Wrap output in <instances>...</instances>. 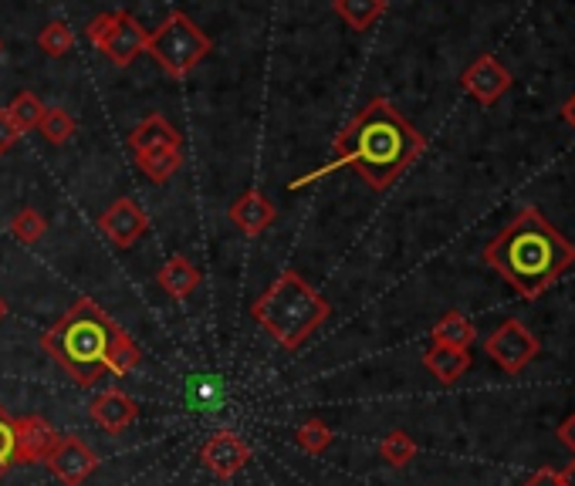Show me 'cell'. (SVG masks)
Listing matches in <instances>:
<instances>
[{"mask_svg":"<svg viewBox=\"0 0 575 486\" xmlns=\"http://www.w3.org/2000/svg\"><path fill=\"white\" fill-rule=\"evenodd\" d=\"M18 432H14V416L0 405V479H4L18 463Z\"/></svg>","mask_w":575,"mask_h":486,"instance_id":"obj_27","label":"cell"},{"mask_svg":"<svg viewBox=\"0 0 575 486\" xmlns=\"http://www.w3.org/2000/svg\"><path fill=\"white\" fill-rule=\"evenodd\" d=\"M332 11L353 31H369L387 14V0H332Z\"/></svg>","mask_w":575,"mask_h":486,"instance_id":"obj_19","label":"cell"},{"mask_svg":"<svg viewBox=\"0 0 575 486\" xmlns=\"http://www.w3.org/2000/svg\"><path fill=\"white\" fill-rule=\"evenodd\" d=\"M37 48H42L48 58H65L74 51V31L65 21H51L37 34Z\"/></svg>","mask_w":575,"mask_h":486,"instance_id":"obj_25","label":"cell"},{"mask_svg":"<svg viewBox=\"0 0 575 486\" xmlns=\"http://www.w3.org/2000/svg\"><path fill=\"white\" fill-rule=\"evenodd\" d=\"M129 149L136 166L146 180L152 183H170L180 170H183V136L173 121H166V115L152 112L146 115L139 126L129 136Z\"/></svg>","mask_w":575,"mask_h":486,"instance_id":"obj_6","label":"cell"},{"mask_svg":"<svg viewBox=\"0 0 575 486\" xmlns=\"http://www.w3.org/2000/svg\"><path fill=\"white\" fill-rule=\"evenodd\" d=\"M430 338H434V345H444V348H471L474 338H478V328L471 324L468 314L447 311V314L434 324Z\"/></svg>","mask_w":575,"mask_h":486,"instance_id":"obj_18","label":"cell"},{"mask_svg":"<svg viewBox=\"0 0 575 486\" xmlns=\"http://www.w3.org/2000/svg\"><path fill=\"white\" fill-rule=\"evenodd\" d=\"M525 486H562V479H559V473H555L552 466H542V470H534V473L525 479Z\"/></svg>","mask_w":575,"mask_h":486,"instance_id":"obj_30","label":"cell"},{"mask_svg":"<svg viewBox=\"0 0 575 486\" xmlns=\"http://www.w3.org/2000/svg\"><path fill=\"white\" fill-rule=\"evenodd\" d=\"M559 479H562V486H575V460L559 473Z\"/></svg>","mask_w":575,"mask_h":486,"instance_id":"obj_33","label":"cell"},{"mask_svg":"<svg viewBox=\"0 0 575 486\" xmlns=\"http://www.w3.org/2000/svg\"><path fill=\"white\" fill-rule=\"evenodd\" d=\"M112 21H115V14H112V11H102V14H95V18L89 21L85 34H89V40H92V45H99V40H102V37L108 34Z\"/></svg>","mask_w":575,"mask_h":486,"instance_id":"obj_29","label":"cell"},{"mask_svg":"<svg viewBox=\"0 0 575 486\" xmlns=\"http://www.w3.org/2000/svg\"><path fill=\"white\" fill-rule=\"evenodd\" d=\"M4 112H8V118L14 121V129H18L21 136H27L31 129H37V121H42V115H45V102L37 99L34 92H18Z\"/></svg>","mask_w":575,"mask_h":486,"instance_id":"obj_21","label":"cell"},{"mask_svg":"<svg viewBox=\"0 0 575 486\" xmlns=\"http://www.w3.org/2000/svg\"><path fill=\"white\" fill-rule=\"evenodd\" d=\"M157 284H160V288H163L173 301H183V298H189V294H194V291L200 288V270H197V264L189 261V257L173 254V257L160 267Z\"/></svg>","mask_w":575,"mask_h":486,"instance_id":"obj_17","label":"cell"},{"mask_svg":"<svg viewBox=\"0 0 575 486\" xmlns=\"http://www.w3.org/2000/svg\"><path fill=\"white\" fill-rule=\"evenodd\" d=\"M559 442H562V445H568V450L575 453V413H572V416H565V423L559 426Z\"/></svg>","mask_w":575,"mask_h":486,"instance_id":"obj_31","label":"cell"},{"mask_svg":"<svg viewBox=\"0 0 575 486\" xmlns=\"http://www.w3.org/2000/svg\"><path fill=\"white\" fill-rule=\"evenodd\" d=\"M139 361H142L139 345L126 332H119L112 342V348H108V358H105V375H129V372L139 369Z\"/></svg>","mask_w":575,"mask_h":486,"instance_id":"obj_20","label":"cell"},{"mask_svg":"<svg viewBox=\"0 0 575 486\" xmlns=\"http://www.w3.org/2000/svg\"><path fill=\"white\" fill-rule=\"evenodd\" d=\"M460 85H464V92L478 105L491 108L497 99H502L511 89V71L502 61H497L494 55H481L464 74H460Z\"/></svg>","mask_w":575,"mask_h":486,"instance_id":"obj_12","label":"cell"},{"mask_svg":"<svg viewBox=\"0 0 575 486\" xmlns=\"http://www.w3.org/2000/svg\"><path fill=\"white\" fill-rule=\"evenodd\" d=\"M424 369L440 382V385H453L468 375L471 369V351L468 348H444V345H430L424 351Z\"/></svg>","mask_w":575,"mask_h":486,"instance_id":"obj_16","label":"cell"},{"mask_svg":"<svg viewBox=\"0 0 575 486\" xmlns=\"http://www.w3.org/2000/svg\"><path fill=\"white\" fill-rule=\"evenodd\" d=\"M332 162L322 170L301 176L291 189L309 186L335 170H356L372 189H390L413 162L427 152V139L419 136L403 112L390 99H369L332 142Z\"/></svg>","mask_w":575,"mask_h":486,"instance_id":"obj_1","label":"cell"},{"mask_svg":"<svg viewBox=\"0 0 575 486\" xmlns=\"http://www.w3.org/2000/svg\"><path fill=\"white\" fill-rule=\"evenodd\" d=\"M210 37L204 27L186 18L183 11H173L157 31L146 34V55H152L173 81H183L186 74H194V68L210 55Z\"/></svg>","mask_w":575,"mask_h":486,"instance_id":"obj_5","label":"cell"},{"mask_svg":"<svg viewBox=\"0 0 575 486\" xmlns=\"http://www.w3.org/2000/svg\"><path fill=\"white\" fill-rule=\"evenodd\" d=\"M484 351L505 375H518V372L528 369L534 358H539L542 342L534 338L518 317H508L484 338Z\"/></svg>","mask_w":575,"mask_h":486,"instance_id":"obj_7","label":"cell"},{"mask_svg":"<svg viewBox=\"0 0 575 486\" xmlns=\"http://www.w3.org/2000/svg\"><path fill=\"white\" fill-rule=\"evenodd\" d=\"M251 317L267 338H275V345L298 351L332 317V304L298 270H281L254 298Z\"/></svg>","mask_w":575,"mask_h":486,"instance_id":"obj_4","label":"cell"},{"mask_svg":"<svg viewBox=\"0 0 575 486\" xmlns=\"http://www.w3.org/2000/svg\"><path fill=\"white\" fill-rule=\"evenodd\" d=\"M227 220L234 223L244 236H261L264 230H272L278 223V207L261 189H248L230 202Z\"/></svg>","mask_w":575,"mask_h":486,"instance_id":"obj_15","label":"cell"},{"mask_svg":"<svg viewBox=\"0 0 575 486\" xmlns=\"http://www.w3.org/2000/svg\"><path fill=\"white\" fill-rule=\"evenodd\" d=\"M484 264L497 277H505L521 298L534 301L575 264V247L542 217L539 207H525L484 247Z\"/></svg>","mask_w":575,"mask_h":486,"instance_id":"obj_2","label":"cell"},{"mask_svg":"<svg viewBox=\"0 0 575 486\" xmlns=\"http://www.w3.org/2000/svg\"><path fill=\"white\" fill-rule=\"evenodd\" d=\"M99 230H102V236H105L108 243H115L119 251H129V247H136V243L146 236L149 217H146V210L139 207L136 199L119 196V199H115L112 207L99 217Z\"/></svg>","mask_w":575,"mask_h":486,"instance_id":"obj_9","label":"cell"},{"mask_svg":"<svg viewBox=\"0 0 575 486\" xmlns=\"http://www.w3.org/2000/svg\"><path fill=\"white\" fill-rule=\"evenodd\" d=\"M0 51H4V45H0Z\"/></svg>","mask_w":575,"mask_h":486,"instance_id":"obj_35","label":"cell"},{"mask_svg":"<svg viewBox=\"0 0 575 486\" xmlns=\"http://www.w3.org/2000/svg\"><path fill=\"white\" fill-rule=\"evenodd\" d=\"M119 332L123 324L112 321L99 301L79 298L42 335V348L74 385L92 389L105 375V358Z\"/></svg>","mask_w":575,"mask_h":486,"instance_id":"obj_3","label":"cell"},{"mask_svg":"<svg viewBox=\"0 0 575 486\" xmlns=\"http://www.w3.org/2000/svg\"><path fill=\"white\" fill-rule=\"evenodd\" d=\"M89 416L99 429L119 436L126 432L136 419H139V402L123 392V389H102L92 402H89Z\"/></svg>","mask_w":575,"mask_h":486,"instance_id":"obj_13","label":"cell"},{"mask_svg":"<svg viewBox=\"0 0 575 486\" xmlns=\"http://www.w3.org/2000/svg\"><path fill=\"white\" fill-rule=\"evenodd\" d=\"M99 453L82 439V436H58V442L51 445V453L45 456L48 473L61 483V486H85L89 476H95L99 470Z\"/></svg>","mask_w":575,"mask_h":486,"instance_id":"obj_8","label":"cell"},{"mask_svg":"<svg viewBox=\"0 0 575 486\" xmlns=\"http://www.w3.org/2000/svg\"><path fill=\"white\" fill-rule=\"evenodd\" d=\"M95 48L108 65L129 68L139 55H146V31L139 27V21L129 11H115V21H112L108 34L99 40Z\"/></svg>","mask_w":575,"mask_h":486,"instance_id":"obj_10","label":"cell"},{"mask_svg":"<svg viewBox=\"0 0 575 486\" xmlns=\"http://www.w3.org/2000/svg\"><path fill=\"white\" fill-rule=\"evenodd\" d=\"M37 132H42L51 146H65L74 136V118L68 108L45 105V115H42V121H37Z\"/></svg>","mask_w":575,"mask_h":486,"instance_id":"obj_23","label":"cell"},{"mask_svg":"<svg viewBox=\"0 0 575 486\" xmlns=\"http://www.w3.org/2000/svg\"><path fill=\"white\" fill-rule=\"evenodd\" d=\"M295 442L301 445L304 453H312V456H322L329 445L335 442V432L322 423V419H304L298 429H295Z\"/></svg>","mask_w":575,"mask_h":486,"instance_id":"obj_24","label":"cell"},{"mask_svg":"<svg viewBox=\"0 0 575 486\" xmlns=\"http://www.w3.org/2000/svg\"><path fill=\"white\" fill-rule=\"evenodd\" d=\"M18 142H21V132L14 129V121L8 118V112L0 108V155H8Z\"/></svg>","mask_w":575,"mask_h":486,"instance_id":"obj_28","label":"cell"},{"mask_svg":"<svg viewBox=\"0 0 575 486\" xmlns=\"http://www.w3.org/2000/svg\"><path fill=\"white\" fill-rule=\"evenodd\" d=\"M4 317H8V301L0 298V321H4Z\"/></svg>","mask_w":575,"mask_h":486,"instance_id":"obj_34","label":"cell"},{"mask_svg":"<svg viewBox=\"0 0 575 486\" xmlns=\"http://www.w3.org/2000/svg\"><path fill=\"white\" fill-rule=\"evenodd\" d=\"M379 456L387 460L393 470H403V466H410V463L416 460V442H413L410 432L393 429L390 436H382V442H379Z\"/></svg>","mask_w":575,"mask_h":486,"instance_id":"obj_22","label":"cell"},{"mask_svg":"<svg viewBox=\"0 0 575 486\" xmlns=\"http://www.w3.org/2000/svg\"><path fill=\"white\" fill-rule=\"evenodd\" d=\"M11 233L21 240V243H42L45 240V233H48V220L37 213V210H31V207H24L14 220H11Z\"/></svg>","mask_w":575,"mask_h":486,"instance_id":"obj_26","label":"cell"},{"mask_svg":"<svg viewBox=\"0 0 575 486\" xmlns=\"http://www.w3.org/2000/svg\"><path fill=\"white\" fill-rule=\"evenodd\" d=\"M14 432H18V456H14L18 466L45 463V456L51 453V445L58 442L55 426L45 416H37V413L14 419Z\"/></svg>","mask_w":575,"mask_h":486,"instance_id":"obj_14","label":"cell"},{"mask_svg":"<svg viewBox=\"0 0 575 486\" xmlns=\"http://www.w3.org/2000/svg\"><path fill=\"white\" fill-rule=\"evenodd\" d=\"M200 463L217 479H234L251 463V445L234 429H220L200 445Z\"/></svg>","mask_w":575,"mask_h":486,"instance_id":"obj_11","label":"cell"},{"mask_svg":"<svg viewBox=\"0 0 575 486\" xmlns=\"http://www.w3.org/2000/svg\"><path fill=\"white\" fill-rule=\"evenodd\" d=\"M562 118L568 121V126L575 129V95H568V102L562 105Z\"/></svg>","mask_w":575,"mask_h":486,"instance_id":"obj_32","label":"cell"}]
</instances>
